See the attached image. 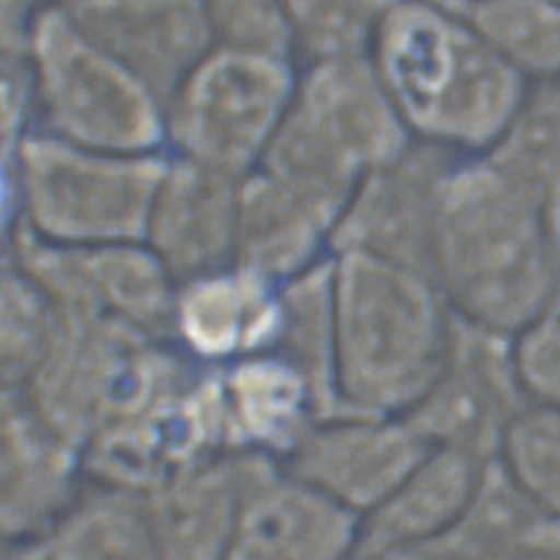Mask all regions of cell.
Instances as JSON below:
<instances>
[{
    "mask_svg": "<svg viewBox=\"0 0 560 560\" xmlns=\"http://www.w3.org/2000/svg\"><path fill=\"white\" fill-rule=\"evenodd\" d=\"M420 459L422 450L415 432L353 425L315 438L301 457V476L363 520Z\"/></svg>",
    "mask_w": 560,
    "mask_h": 560,
    "instance_id": "3",
    "label": "cell"
},
{
    "mask_svg": "<svg viewBox=\"0 0 560 560\" xmlns=\"http://www.w3.org/2000/svg\"><path fill=\"white\" fill-rule=\"evenodd\" d=\"M361 517L307 481L264 483L248 491L226 560H345Z\"/></svg>",
    "mask_w": 560,
    "mask_h": 560,
    "instance_id": "1",
    "label": "cell"
},
{
    "mask_svg": "<svg viewBox=\"0 0 560 560\" xmlns=\"http://www.w3.org/2000/svg\"><path fill=\"white\" fill-rule=\"evenodd\" d=\"M40 540L48 560H159L149 505L127 495L63 513Z\"/></svg>",
    "mask_w": 560,
    "mask_h": 560,
    "instance_id": "6",
    "label": "cell"
},
{
    "mask_svg": "<svg viewBox=\"0 0 560 560\" xmlns=\"http://www.w3.org/2000/svg\"><path fill=\"white\" fill-rule=\"evenodd\" d=\"M2 560H48L42 540H16L4 542Z\"/></svg>",
    "mask_w": 560,
    "mask_h": 560,
    "instance_id": "11",
    "label": "cell"
},
{
    "mask_svg": "<svg viewBox=\"0 0 560 560\" xmlns=\"http://www.w3.org/2000/svg\"><path fill=\"white\" fill-rule=\"evenodd\" d=\"M345 560H383L381 557H371V555H364V552H359V550H354L351 557H347Z\"/></svg>",
    "mask_w": 560,
    "mask_h": 560,
    "instance_id": "12",
    "label": "cell"
},
{
    "mask_svg": "<svg viewBox=\"0 0 560 560\" xmlns=\"http://www.w3.org/2000/svg\"><path fill=\"white\" fill-rule=\"evenodd\" d=\"M396 72L406 92L420 104L430 102L447 75V54L432 26H416L396 52Z\"/></svg>",
    "mask_w": 560,
    "mask_h": 560,
    "instance_id": "9",
    "label": "cell"
},
{
    "mask_svg": "<svg viewBox=\"0 0 560 560\" xmlns=\"http://www.w3.org/2000/svg\"><path fill=\"white\" fill-rule=\"evenodd\" d=\"M300 406V386L285 374L254 373L238 383V412L254 436H271L290 424Z\"/></svg>",
    "mask_w": 560,
    "mask_h": 560,
    "instance_id": "8",
    "label": "cell"
},
{
    "mask_svg": "<svg viewBox=\"0 0 560 560\" xmlns=\"http://www.w3.org/2000/svg\"><path fill=\"white\" fill-rule=\"evenodd\" d=\"M446 535L471 560H535L560 552V521L508 471L481 474L464 515Z\"/></svg>",
    "mask_w": 560,
    "mask_h": 560,
    "instance_id": "4",
    "label": "cell"
},
{
    "mask_svg": "<svg viewBox=\"0 0 560 560\" xmlns=\"http://www.w3.org/2000/svg\"><path fill=\"white\" fill-rule=\"evenodd\" d=\"M508 474L560 521V408L521 416L508 432Z\"/></svg>",
    "mask_w": 560,
    "mask_h": 560,
    "instance_id": "7",
    "label": "cell"
},
{
    "mask_svg": "<svg viewBox=\"0 0 560 560\" xmlns=\"http://www.w3.org/2000/svg\"><path fill=\"white\" fill-rule=\"evenodd\" d=\"M383 560H471L447 535L393 550Z\"/></svg>",
    "mask_w": 560,
    "mask_h": 560,
    "instance_id": "10",
    "label": "cell"
},
{
    "mask_svg": "<svg viewBox=\"0 0 560 560\" xmlns=\"http://www.w3.org/2000/svg\"><path fill=\"white\" fill-rule=\"evenodd\" d=\"M535 560H560V555H549V557H540V559Z\"/></svg>",
    "mask_w": 560,
    "mask_h": 560,
    "instance_id": "13",
    "label": "cell"
},
{
    "mask_svg": "<svg viewBox=\"0 0 560 560\" xmlns=\"http://www.w3.org/2000/svg\"><path fill=\"white\" fill-rule=\"evenodd\" d=\"M474 454L444 447L422 457L398 488L361 520L357 550L384 557L456 527L481 479Z\"/></svg>",
    "mask_w": 560,
    "mask_h": 560,
    "instance_id": "2",
    "label": "cell"
},
{
    "mask_svg": "<svg viewBox=\"0 0 560 560\" xmlns=\"http://www.w3.org/2000/svg\"><path fill=\"white\" fill-rule=\"evenodd\" d=\"M244 495L207 476L147 501L159 560H226Z\"/></svg>",
    "mask_w": 560,
    "mask_h": 560,
    "instance_id": "5",
    "label": "cell"
}]
</instances>
